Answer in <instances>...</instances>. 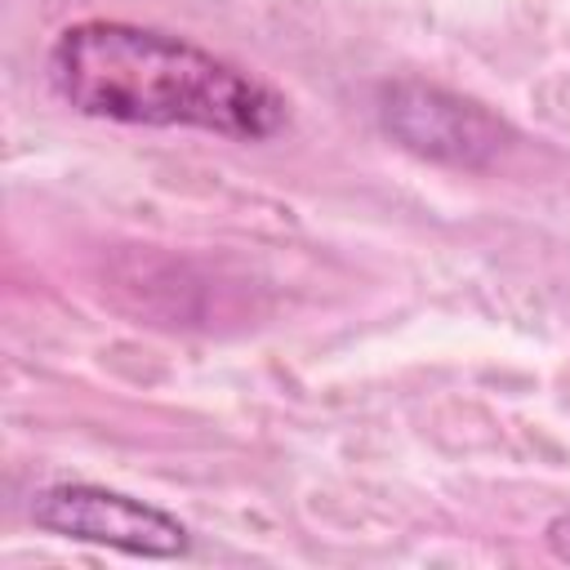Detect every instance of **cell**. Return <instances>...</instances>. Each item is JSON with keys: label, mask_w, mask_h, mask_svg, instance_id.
Instances as JSON below:
<instances>
[{"label": "cell", "mask_w": 570, "mask_h": 570, "mask_svg": "<svg viewBox=\"0 0 570 570\" xmlns=\"http://www.w3.org/2000/svg\"><path fill=\"white\" fill-rule=\"evenodd\" d=\"M58 98L111 125L196 129L232 142H263L285 129L289 102L240 62L120 18H80L49 45Z\"/></svg>", "instance_id": "obj_1"}, {"label": "cell", "mask_w": 570, "mask_h": 570, "mask_svg": "<svg viewBox=\"0 0 570 570\" xmlns=\"http://www.w3.org/2000/svg\"><path fill=\"white\" fill-rule=\"evenodd\" d=\"M27 521L40 534L94 543L147 561H174L191 552V530L174 512L94 481H58L36 490L27 503Z\"/></svg>", "instance_id": "obj_2"}, {"label": "cell", "mask_w": 570, "mask_h": 570, "mask_svg": "<svg viewBox=\"0 0 570 570\" xmlns=\"http://www.w3.org/2000/svg\"><path fill=\"white\" fill-rule=\"evenodd\" d=\"M379 116L405 151L454 169H485L512 138V129L481 102L423 80L383 85Z\"/></svg>", "instance_id": "obj_3"}, {"label": "cell", "mask_w": 570, "mask_h": 570, "mask_svg": "<svg viewBox=\"0 0 570 570\" xmlns=\"http://www.w3.org/2000/svg\"><path fill=\"white\" fill-rule=\"evenodd\" d=\"M543 543H548V552H552L557 561L570 566V512H557V517L543 525Z\"/></svg>", "instance_id": "obj_4"}]
</instances>
